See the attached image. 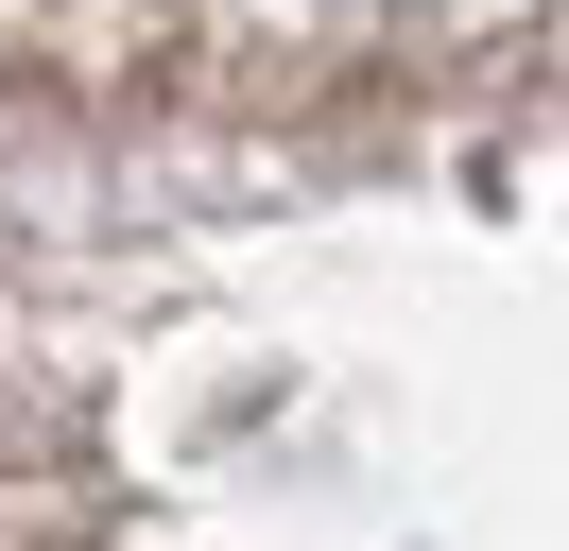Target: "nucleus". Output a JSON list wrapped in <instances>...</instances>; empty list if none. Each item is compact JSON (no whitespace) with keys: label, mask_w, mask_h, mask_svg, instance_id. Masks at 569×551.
Segmentation results:
<instances>
[{"label":"nucleus","mask_w":569,"mask_h":551,"mask_svg":"<svg viewBox=\"0 0 569 551\" xmlns=\"http://www.w3.org/2000/svg\"><path fill=\"white\" fill-rule=\"evenodd\" d=\"M397 18H431V0H397Z\"/></svg>","instance_id":"f257e3e1"}]
</instances>
